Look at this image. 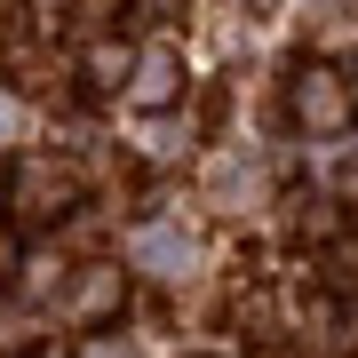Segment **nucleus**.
I'll list each match as a JSON object with an SVG mask.
<instances>
[{"mask_svg":"<svg viewBox=\"0 0 358 358\" xmlns=\"http://www.w3.org/2000/svg\"><path fill=\"white\" fill-rule=\"evenodd\" d=\"M294 112H303L310 128H343L350 103H343V88H334V72H310L303 88H294Z\"/></svg>","mask_w":358,"mask_h":358,"instance_id":"1","label":"nucleus"},{"mask_svg":"<svg viewBox=\"0 0 358 358\" xmlns=\"http://www.w3.org/2000/svg\"><path fill=\"white\" fill-rule=\"evenodd\" d=\"M136 263H152V271L183 263V239H176V231H143V239H136Z\"/></svg>","mask_w":358,"mask_h":358,"instance_id":"2","label":"nucleus"},{"mask_svg":"<svg viewBox=\"0 0 358 358\" xmlns=\"http://www.w3.org/2000/svg\"><path fill=\"white\" fill-rule=\"evenodd\" d=\"M167 88H176V64H167V56H152V64H143V80H136V96H143V103H159Z\"/></svg>","mask_w":358,"mask_h":358,"instance_id":"3","label":"nucleus"},{"mask_svg":"<svg viewBox=\"0 0 358 358\" xmlns=\"http://www.w3.org/2000/svg\"><path fill=\"white\" fill-rule=\"evenodd\" d=\"M0 136H8V103H0Z\"/></svg>","mask_w":358,"mask_h":358,"instance_id":"4","label":"nucleus"},{"mask_svg":"<svg viewBox=\"0 0 358 358\" xmlns=\"http://www.w3.org/2000/svg\"><path fill=\"white\" fill-rule=\"evenodd\" d=\"M40 358H56V350H40Z\"/></svg>","mask_w":358,"mask_h":358,"instance_id":"5","label":"nucleus"}]
</instances>
